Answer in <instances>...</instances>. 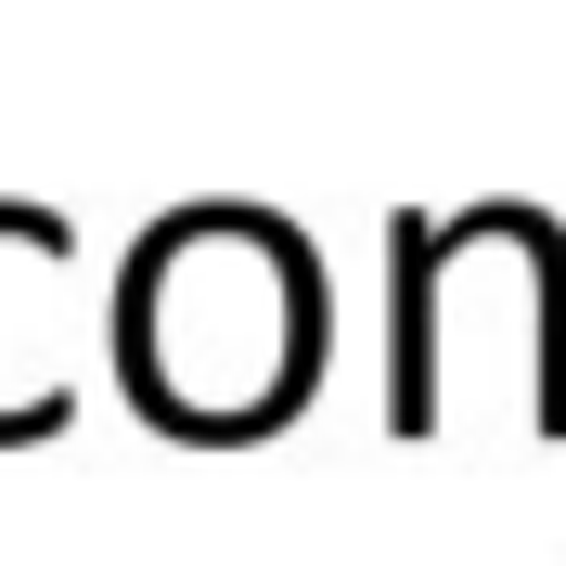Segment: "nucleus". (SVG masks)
Wrapping results in <instances>:
<instances>
[{
	"label": "nucleus",
	"mask_w": 566,
	"mask_h": 566,
	"mask_svg": "<svg viewBox=\"0 0 566 566\" xmlns=\"http://www.w3.org/2000/svg\"><path fill=\"white\" fill-rule=\"evenodd\" d=\"M116 387L180 451H258L322 387V258L271 207H168L116 271Z\"/></svg>",
	"instance_id": "1"
},
{
	"label": "nucleus",
	"mask_w": 566,
	"mask_h": 566,
	"mask_svg": "<svg viewBox=\"0 0 566 566\" xmlns=\"http://www.w3.org/2000/svg\"><path fill=\"white\" fill-rule=\"evenodd\" d=\"M451 219H387V438H438V283H451Z\"/></svg>",
	"instance_id": "2"
}]
</instances>
